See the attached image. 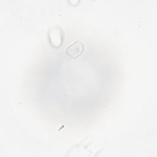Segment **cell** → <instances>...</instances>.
Listing matches in <instances>:
<instances>
[{
    "instance_id": "cell-1",
    "label": "cell",
    "mask_w": 157,
    "mask_h": 157,
    "mask_svg": "<svg viewBox=\"0 0 157 157\" xmlns=\"http://www.w3.org/2000/svg\"><path fill=\"white\" fill-rule=\"evenodd\" d=\"M84 44L80 40H75L66 48V53L72 58H77L83 53L84 51Z\"/></svg>"
},
{
    "instance_id": "cell-2",
    "label": "cell",
    "mask_w": 157,
    "mask_h": 157,
    "mask_svg": "<svg viewBox=\"0 0 157 157\" xmlns=\"http://www.w3.org/2000/svg\"><path fill=\"white\" fill-rule=\"evenodd\" d=\"M63 36L62 30L57 26L52 28L49 31L50 42L53 47L58 48L61 45Z\"/></svg>"
}]
</instances>
